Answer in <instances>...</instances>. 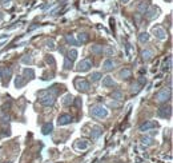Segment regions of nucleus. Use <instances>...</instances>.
Returning <instances> with one entry per match:
<instances>
[{
	"instance_id": "obj_1",
	"label": "nucleus",
	"mask_w": 173,
	"mask_h": 163,
	"mask_svg": "<svg viewBox=\"0 0 173 163\" xmlns=\"http://www.w3.org/2000/svg\"><path fill=\"white\" fill-rule=\"evenodd\" d=\"M91 115H93L95 118H99V119H105L108 118V110L104 107L103 104H95L91 107Z\"/></svg>"
},
{
	"instance_id": "obj_2",
	"label": "nucleus",
	"mask_w": 173,
	"mask_h": 163,
	"mask_svg": "<svg viewBox=\"0 0 173 163\" xmlns=\"http://www.w3.org/2000/svg\"><path fill=\"white\" fill-rule=\"evenodd\" d=\"M170 99V88H164V90L159 91L157 95H156V100L160 102V103H164V102L169 100Z\"/></svg>"
},
{
	"instance_id": "obj_3",
	"label": "nucleus",
	"mask_w": 173,
	"mask_h": 163,
	"mask_svg": "<svg viewBox=\"0 0 173 163\" xmlns=\"http://www.w3.org/2000/svg\"><path fill=\"white\" fill-rule=\"evenodd\" d=\"M92 60L91 59H83L81 62L77 63V71H81V72H86L89 71V68L92 67Z\"/></svg>"
},
{
	"instance_id": "obj_4",
	"label": "nucleus",
	"mask_w": 173,
	"mask_h": 163,
	"mask_svg": "<svg viewBox=\"0 0 173 163\" xmlns=\"http://www.w3.org/2000/svg\"><path fill=\"white\" fill-rule=\"evenodd\" d=\"M55 95H45V96H43L42 99H40V104L42 106H44V107H51V106H53L55 104Z\"/></svg>"
},
{
	"instance_id": "obj_5",
	"label": "nucleus",
	"mask_w": 173,
	"mask_h": 163,
	"mask_svg": "<svg viewBox=\"0 0 173 163\" xmlns=\"http://www.w3.org/2000/svg\"><path fill=\"white\" fill-rule=\"evenodd\" d=\"M157 115H159L160 118H170V115H172V107L170 106H163V107L159 108V111H157Z\"/></svg>"
},
{
	"instance_id": "obj_6",
	"label": "nucleus",
	"mask_w": 173,
	"mask_h": 163,
	"mask_svg": "<svg viewBox=\"0 0 173 163\" xmlns=\"http://www.w3.org/2000/svg\"><path fill=\"white\" fill-rule=\"evenodd\" d=\"M157 123L156 122H153V120H148V122H145V123H142L140 127H138V131L140 132H146V131H149V130H152V129H155V127H157Z\"/></svg>"
},
{
	"instance_id": "obj_7",
	"label": "nucleus",
	"mask_w": 173,
	"mask_h": 163,
	"mask_svg": "<svg viewBox=\"0 0 173 163\" xmlns=\"http://www.w3.org/2000/svg\"><path fill=\"white\" fill-rule=\"evenodd\" d=\"M153 35H155L157 39H160V40H165L166 39V31L163 27H160V25L153 27Z\"/></svg>"
},
{
	"instance_id": "obj_8",
	"label": "nucleus",
	"mask_w": 173,
	"mask_h": 163,
	"mask_svg": "<svg viewBox=\"0 0 173 163\" xmlns=\"http://www.w3.org/2000/svg\"><path fill=\"white\" fill-rule=\"evenodd\" d=\"M76 87H77V90L81 91V92H88L91 88V84L86 82V80L81 79V80H77L76 82Z\"/></svg>"
},
{
	"instance_id": "obj_9",
	"label": "nucleus",
	"mask_w": 173,
	"mask_h": 163,
	"mask_svg": "<svg viewBox=\"0 0 173 163\" xmlns=\"http://www.w3.org/2000/svg\"><path fill=\"white\" fill-rule=\"evenodd\" d=\"M72 122V116L69 114H61L57 118V124L59 126H67V124H69Z\"/></svg>"
},
{
	"instance_id": "obj_10",
	"label": "nucleus",
	"mask_w": 173,
	"mask_h": 163,
	"mask_svg": "<svg viewBox=\"0 0 173 163\" xmlns=\"http://www.w3.org/2000/svg\"><path fill=\"white\" fill-rule=\"evenodd\" d=\"M144 15H145V17L148 20H153V19L157 17V15H159V10L156 7H151L149 10H146V12Z\"/></svg>"
},
{
	"instance_id": "obj_11",
	"label": "nucleus",
	"mask_w": 173,
	"mask_h": 163,
	"mask_svg": "<svg viewBox=\"0 0 173 163\" xmlns=\"http://www.w3.org/2000/svg\"><path fill=\"white\" fill-rule=\"evenodd\" d=\"M116 86V82L113 80V78L112 76H104L103 78V87H113Z\"/></svg>"
},
{
	"instance_id": "obj_12",
	"label": "nucleus",
	"mask_w": 173,
	"mask_h": 163,
	"mask_svg": "<svg viewBox=\"0 0 173 163\" xmlns=\"http://www.w3.org/2000/svg\"><path fill=\"white\" fill-rule=\"evenodd\" d=\"M101 134H103V129H101L100 126H93V127H92V132H91L92 139H97Z\"/></svg>"
},
{
	"instance_id": "obj_13",
	"label": "nucleus",
	"mask_w": 173,
	"mask_h": 163,
	"mask_svg": "<svg viewBox=\"0 0 173 163\" xmlns=\"http://www.w3.org/2000/svg\"><path fill=\"white\" fill-rule=\"evenodd\" d=\"M52 130H53V124H52L51 122H48V123H45V124L42 127V132L44 134V135H48V134H51Z\"/></svg>"
},
{
	"instance_id": "obj_14",
	"label": "nucleus",
	"mask_w": 173,
	"mask_h": 163,
	"mask_svg": "<svg viewBox=\"0 0 173 163\" xmlns=\"http://www.w3.org/2000/svg\"><path fill=\"white\" fill-rule=\"evenodd\" d=\"M119 75H120V78L123 80H124V79H129V78L132 76V71L129 68H123L120 71V74H119Z\"/></svg>"
},
{
	"instance_id": "obj_15",
	"label": "nucleus",
	"mask_w": 173,
	"mask_h": 163,
	"mask_svg": "<svg viewBox=\"0 0 173 163\" xmlns=\"http://www.w3.org/2000/svg\"><path fill=\"white\" fill-rule=\"evenodd\" d=\"M141 56H142V59L145 60V62H149V60L152 59V56H153V51H152V50H144V51L141 52Z\"/></svg>"
},
{
	"instance_id": "obj_16",
	"label": "nucleus",
	"mask_w": 173,
	"mask_h": 163,
	"mask_svg": "<svg viewBox=\"0 0 173 163\" xmlns=\"http://www.w3.org/2000/svg\"><path fill=\"white\" fill-rule=\"evenodd\" d=\"M75 147H76L77 150H86L89 147V143L86 142V140H77Z\"/></svg>"
},
{
	"instance_id": "obj_17",
	"label": "nucleus",
	"mask_w": 173,
	"mask_h": 163,
	"mask_svg": "<svg viewBox=\"0 0 173 163\" xmlns=\"http://www.w3.org/2000/svg\"><path fill=\"white\" fill-rule=\"evenodd\" d=\"M91 52H92V54H96V55H101V54L104 52L103 45H100V44L92 45V47H91Z\"/></svg>"
},
{
	"instance_id": "obj_18",
	"label": "nucleus",
	"mask_w": 173,
	"mask_h": 163,
	"mask_svg": "<svg viewBox=\"0 0 173 163\" xmlns=\"http://www.w3.org/2000/svg\"><path fill=\"white\" fill-rule=\"evenodd\" d=\"M73 100H75V98H73V95L67 94L63 98V104H64V106H71V104L73 103Z\"/></svg>"
},
{
	"instance_id": "obj_19",
	"label": "nucleus",
	"mask_w": 173,
	"mask_h": 163,
	"mask_svg": "<svg viewBox=\"0 0 173 163\" xmlns=\"http://www.w3.org/2000/svg\"><path fill=\"white\" fill-rule=\"evenodd\" d=\"M148 7H149L148 1H141V3L137 6V10H138V12H140V14H145L146 10H148Z\"/></svg>"
},
{
	"instance_id": "obj_20",
	"label": "nucleus",
	"mask_w": 173,
	"mask_h": 163,
	"mask_svg": "<svg viewBox=\"0 0 173 163\" xmlns=\"http://www.w3.org/2000/svg\"><path fill=\"white\" fill-rule=\"evenodd\" d=\"M113 62H112L111 59H107V60H104V63H103V69L104 71H111L112 68H113Z\"/></svg>"
},
{
	"instance_id": "obj_21",
	"label": "nucleus",
	"mask_w": 173,
	"mask_h": 163,
	"mask_svg": "<svg viewBox=\"0 0 173 163\" xmlns=\"http://www.w3.org/2000/svg\"><path fill=\"white\" fill-rule=\"evenodd\" d=\"M148 40H149V34L148 32H141V34L138 35V42L141 43V44H145Z\"/></svg>"
},
{
	"instance_id": "obj_22",
	"label": "nucleus",
	"mask_w": 173,
	"mask_h": 163,
	"mask_svg": "<svg viewBox=\"0 0 173 163\" xmlns=\"http://www.w3.org/2000/svg\"><path fill=\"white\" fill-rule=\"evenodd\" d=\"M24 84H25V78L24 76H17L16 79H15V86H16V88H21Z\"/></svg>"
},
{
	"instance_id": "obj_23",
	"label": "nucleus",
	"mask_w": 173,
	"mask_h": 163,
	"mask_svg": "<svg viewBox=\"0 0 173 163\" xmlns=\"http://www.w3.org/2000/svg\"><path fill=\"white\" fill-rule=\"evenodd\" d=\"M140 142H141L142 144H145V146H152L153 138H151V136H142V138L140 139Z\"/></svg>"
},
{
	"instance_id": "obj_24",
	"label": "nucleus",
	"mask_w": 173,
	"mask_h": 163,
	"mask_svg": "<svg viewBox=\"0 0 173 163\" xmlns=\"http://www.w3.org/2000/svg\"><path fill=\"white\" fill-rule=\"evenodd\" d=\"M77 55H79V54H77V51L75 48H72V50H69V51H68V56H67V58H68L71 62H73V60H76Z\"/></svg>"
},
{
	"instance_id": "obj_25",
	"label": "nucleus",
	"mask_w": 173,
	"mask_h": 163,
	"mask_svg": "<svg viewBox=\"0 0 173 163\" xmlns=\"http://www.w3.org/2000/svg\"><path fill=\"white\" fill-rule=\"evenodd\" d=\"M112 98H113V99H116V100H121V99H124V94H123L121 91L116 90V91H113V92H112Z\"/></svg>"
},
{
	"instance_id": "obj_26",
	"label": "nucleus",
	"mask_w": 173,
	"mask_h": 163,
	"mask_svg": "<svg viewBox=\"0 0 173 163\" xmlns=\"http://www.w3.org/2000/svg\"><path fill=\"white\" fill-rule=\"evenodd\" d=\"M24 76L27 78V79L28 78H29V79H33L35 78V71L32 68H25L24 69Z\"/></svg>"
},
{
	"instance_id": "obj_27",
	"label": "nucleus",
	"mask_w": 173,
	"mask_h": 163,
	"mask_svg": "<svg viewBox=\"0 0 173 163\" xmlns=\"http://www.w3.org/2000/svg\"><path fill=\"white\" fill-rule=\"evenodd\" d=\"M65 40H67V43H69V44L77 45V40L73 38L72 35H65Z\"/></svg>"
},
{
	"instance_id": "obj_28",
	"label": "nucleus",
	"mask_w": 173,
	"mask_h": 163,
	"mask_svg": "<svg viewBox=\"0 0 173 163\" xmlns=\"http://www.w3.org/2000/svg\"><path fill=\"white\" fill-rule=\"evenodd\" d=\"M101 78H103V74H101V72H97V71L91 75V79H92V82H99Z\"/></svg>"
},
{
	"instance_id": "obj_29",
	"label": "nucleus",
	"mask_w": 173,
	"mask_h": 163,
	"mask_svg": "<svg viewBox=\"0 0 173 163\" xmlns=\"http://www.w3.org/2000/svg\"><path fill=\"white\" fill-rule=\"evenodd\" d=\"M170 67H172V56H168V62L165 60V63H164V66H163V69L164 71H168V69H170Z\"/></svg>"
},
{
	"instance_id": "obj_30",
	"label": "nucleus",
	"mask_w": 173,
	"mask_h": 163,
	"mask_svg": "<svg viewBox=\"0 0 173 163\" xmlns=\"http://www.w3.org/2000/svg\"><path fill=\"white\" fill-rule=\"evenodd\" d=\"M88 39H89L88 34H84V32H83V34H79V35H77V40H79V42H81V43H85Z\"/></svg>"
},
{
	"instance_id": "obj_31",
	"label": "nucleus",
	"mask_w": 173,
	"mask_h": 163,
	"mask_svg": "<svg viewBox=\"0 0 173 163\" xmlns=\"http://www.w3.org/2000/svg\"><path fill=\"white\" fill-rule=\"evenodd\" d=\"M105 54H107V56H112V55H114V48L112 47V45H108L107 48H105Z\"/></svg>"
},
{
	"instance_id": "obj_32",
	"label": "nucleus",
	"mask_w": 173,
	"mask_h": 163,
	"mask_svg": "<svg viewBox=\"0 0 173 163\" xmlns=\"http://www.w3.org/2000/svg\"><path fill=\"white\" fill-rule=\"evenodd\" d=\"M140 87H141V86H140L138 83L133 84V87H132V94H138V92H140V90H141Z\"/></svg>"
},
{
	"instance_id": "obj_33",
	"label": "nucleus",
	"mask_w": 173,
	"mask_h": 163,
	"mask_svg": "<svg viewBox=\"0 0 173 163\" xmlns=\"http://www.w3.org/2000/svg\"><path fill=\"white\" fill-rule=\"evenodd\" d=\"M64 68H65V69H71V68H72V62H71L68 58H65V60H64Z\"/></svg>"
},
{
	"instance_id": "obj_34",
	"label": "nucleus",
	"mask_w": 173,
	"mask_h": 163,
	"mask_svg": "<svg viewBox=\"0 0 173 163\" xmlns=\"http://www.w3.org/2000/svg\"><path fill=\"white\" fill-rule=\"evenodd\" d=\"M10 115H3V116H1V123H3V124H7V123H10Z\"/></svg>"
},
{
	"instance_id": "obj_35",
	"label": "nucleus",
	"mask_w": 173,
	"mask_h": 163,
	"mask_svg": "<svg viewBox=\"0 0 173 163\" xmlns=\"http://www.w3.org/2000/svg\"><path fill=\"white\" fill-rule=\"evenodd\" d=\"M47 47H48V48H51V50H53L55 48V43H53V40H47Z\"/></svg>"
},
{
	"instance_id": "obj_36",
	"label": "nucleus",
	"mask_w": 173,
	"mask_h": 163,
	"mask_svg": "<svg viewBox=\"0 0 173 163\" xmlns=\"http://www.w3.org/2000/svg\"><path fill=\"white\" fill-rule=\"evenodd\" d=\"M137 83L140 84V86H144V84L146 83V79H145V78H144V76H140V79L137 80Z\"/></svg>"
},
{
	"instance_id": "obj_37",
	"label": "nucleus",
	"mask_w": 173,
	"mask_h": 163,
	"mask_svg": "<svg viewBox=\"0 0 173 163\" xmlns=\"http://www.w3.org/2000/svg\"><path fill=\"white\" fill-rule=\"evenodd\" d=\"M32 62H33V60H32L31 56H25V58H23V63H28V64H31Z\"/></svg>"
},
{
	"instance_id": "obj_38",
	"label": "nucleus",
	"mask_w": 173,
	"mask_h": 163,
	"mask_svg": "<svg viewBox=\"0 0 173 163\" xmlns=\"http://www.w3.org/2000/svg\"><path fill=\"white\" fill-rule=\"evenodd\" d=\"M47 62H48L51 66H55V64H56V63H55V59H53L52 56H48V58H47Z\"/></svg>"
},
{
	"instance_id": "obj_39",
	"label": "nucleus",
	"mask_w": 173,
	"mask_h": 163,
	"mask_svg": "<svg viewBox=\"0 0 173 163\" xmlns=\"http://www.w3.org/2000/svg\"><path fill=\"white\" fill-rule=\"evenodd\" d=\"M11 72H12V71H11V68H7V69H5V76H7V84H8V79H10V76H11Z\"/></svg>"
},
{
	"instance_id": "obj_40",
	"label": "nucleus",
	"mask_w": 173,
	"mask_h": 163,
	"mask_svg": "<svg viewBox=\"0 0 173 163\" xmlns=\"http://www.w3.org/2000/svg\"><path fill=\"white\" fill-rule=\"evenodd\" d=\"M37 27H39V24H33V25H31V27L28 28V31H33V30H36Z\"/></svg>"
},
{
	"instance_id": "obj_41",
	"label": "nucleus",
	"mask_w": 173,
	"mask_h": 163,
	"mask_svg": "<svg viewBox=\"0 0 173 163\" xmlns=\"http://www.w3.org/2000/svg\"><path fill=\"white\" fill-rule=\"evenodd\" d=\"M10 1H11V0H1V3H3L4 6H5V4H7V3H10Z\"/></svg>"
},
{
	"instance_id": "obj_42",
	"label": "nucleus",
	"mask_w": 173,
	"mask_h": 163,
	"mask_svg": "<svg viewBox=\"0 0 173 163\" xmlns=\"http://www.w3.org/2000/svg\"><path fill=\"white\" fill-rule=\"evenodd\" d=\"M76 106H81V102H80V99H76Z\"/></svg>"
},
{
	"instance_id": "obj_43",
	"label": "nucleus",
	"mask_w": 173,
	"mask_h": 163,
	"mask_svg": "<svg viewBox=\"0 0 173 163\" xmlns=\"http://www.w3.org/2000/svg\"><path fill=\"white\" fill-rule=\"evenodd\" d=\"M1 78H3V69H0V82H1Z\"/></svg>"
},
{
	"instance_id": "obj_44",
	"label": "nucleus",
	"mask_w": 173,
	"mask_h": 163,
	"mask_svg": "<svg viewBox=\"0 0 173 163\" xmlns=\"http://www.w3.org/2000/svg\"><path fill=\"white\" fill-rule=\"evenodd\" d=\"M5 38H8V35H3V36H0V40H1V39H5Z\"/></svg>"
},
{
	"instance_id": "obj_45",
	"label": "nucleus",
	"mask_w": 173,
	"mask_h": 163,
	"mask_svg": "<svg viewBox=\"0 0 173 163\" xmlns=\"http://www.w3.org/2000/svg\"><path fill=\"white\" fill-rule=\"evenodd\" d=\"M120 1H121V3H128L129 0H120Z\"/></svg>"
},
{
	"instance_id": "obj_46",
	"label": "nucleus",
	"mask_w": 173,
	"mask_h": 163,
	"mask_svg": "<svg viewBox=\"0 0 173 163\" xmlns=\"http://www.w3.org/2000/svg\"><path fill=\"white\" fill-rule=\"evenodd\" d=\"M1 19H3V14H1V12H0V20H1Z\"/></svg>"
},
{
	"instance_id": "obj_47",
	"label": "nucleus",
	"mask_w": 173,
	"mask_h": 163,
	"mask_svg": "<svg viewBox=\"0 0 173 163\" xmlns=\"http://www.w3.org/2000/svg\"><path fill=\"white\" fill-rule=\"evenodd\" d=\"M5 163H10V162H5Z\"/></svg>"
}]
</instances>
